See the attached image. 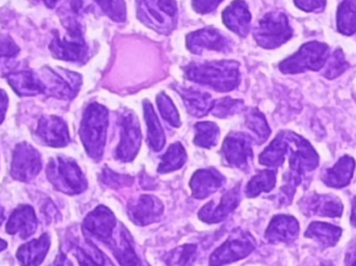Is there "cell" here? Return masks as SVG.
Segmentation results:
<instances>
[{
    "label": "cell",
    "instance_id": "1",
    "mask_svg": "<svg viewBox=\"0 0 356 266\" xmlns=\"http://www.w3.org/2000/svg\"><path fill=\"white\" fill-rule=\"evenodd\" d=\"M240 64L236 60L192 63L184 68L186 78L220 93L232 91L240 83Z\"/></svg>",
    "mask_w": 356,
    "mask_h": 266
},
{
    "label": "cell",
    "instance_id": "2",
    "mask_svg": "<svg viewBox=\"0 0 356 266\" xmlns=\"http://www.w3.org/2000/svg\"><path fill=\"white\" fill-rule=\"evenodd\" d=\"M108 127V110L98 103H91L83 113L79 136L86 152L93 160L104 156Z\"/></svg>",
    "mask_w": 356,
    "mask_h": 266
},
{
    "label": "cell",
    "instance_id": "3",
    "mask_svg": "<svg viewBox=\"0 0 356 266\" xmlns=\"http://www.w3.org/2000/svg\"><path fill=\"white\" fill-rule=\"evenodd\" d=\"M46 173L54 188L69 196L81 194L88 188V181L81 167L70 157L50 159Z\"/></svg>",
    "mask_w": 356,
    "mask_h": 266
},
{
    "label": "cell",
    "instance_id": "4",
    "mask_svg": "<svg viewBox=\"0 0 356 266\" xmlns=\"http://www.w3.org/2000/svg\"><path fill=\"white\" fill-rule=\"evenodd\" d=\"M140 20L160 33L168 35L177 24V4L175 0H137Z\"/></svg>",
    "mask_w": 356,
    "mask_h": 266
},
{
    "label": "cell",
    "instance_id": "5",
    "mask_svg": "<svg viewBox=\"0 0 356 266\" xmlns=\"http://www.w3.org/2000/svg\"><path fill=\"white\" fill-rule=\"evenodd\" d=\"M292 33L286 15L280 12H271L259 20L253 35L261 47L274 49L290 40Z\"/></svg>",
    "mask_w": 356,
    "mask_h": 266
},
{
    "label": "cell",
    "instance_id": "6",
    "mask_svg": "<svg viewBox=\"0 0 356 266\" xmlns=\"http://www.w3.org/2000/svg\"><path fill=\"white\" fill-rule=\"evenodd\" d=\"M50 51L54 58L67 62L79 63L87 56L88 46L83 39L81 26L74 19H69L67 23V33L64 37L54 35L49 45Z\"/></svg>",
    "mask_w": 356,
    "mask_h": 266
},
{
    "label": "cell",
    "instance_id": "7",
    "mask_svg": "<svg viewBox=\"0 0 356 266\" xmlns=\"http://www.w3.org/2000/svg\"><path fill=\"white\" fill-rule=\"evenodd\" d=\"M327 45L319 42L305 44L294 56L280 63V71L284 74H296L307 70L318 71L327 60Z\"/></svg>",
    "mask_w": 356,
    "mask_h": 266
},
{
    "label": "cell",
    "instance_id": "8",
    "mask_svg": "<svg viewBox=\"0 0 356 266\" xmlns=\"http://www.w3.org/2000/svg\"><path fill=\"white\" fill-rule=\"evenodd\" d=\"M255 240L250 233L236 231L211 254L209 266H224L246 258L255 249Z\"/></svg>",
    "mask_w": 356,
    "mask_h": 266
},
{
    "label": "cell",
    "instance_id": "9",
    "mask_svg": "<svg viewBox=\"0 0 356 266\" xmlns=\"http://www.w3.org/2000/svg\"><path fill=\"white\" fill-rule=\"evenodd\" d=\"M42 79L45 83L48 96L63 100H71L79 93L81 85V77L77 73L58 69L44 68Z\"/></svg>",
    "mask_w": 356,
    "mask_h": 266
},
{
    "label": "cell",
    "instance_id": "10",
    "mask_svg": "<svg viewBox=\"0 0 356 266\" xmlns=\"http://www.w3.org/2000/svg\"><path fill=\"white\" fill-rule=\"evenodd\" d=\"M120 144L116 149V158L124 163H131L137 156L141 147L142 134L139 120L131 110L123 113L120 117Z\"/></svg>",
    "mask_w": 356,
    "mask_h": 266
},
{
    "label": "cell",
    "instance_id": "11",
    "mask_svg": "<svg viewBox=\"0 0 356 266\" xmlns=\"http://www.w3.org/2000/svg\"><path fill=\"white\" fill-rule=\"evenodd\" d=\"M42 169L41 154L29 142L17 144L13 155L10 175L21 182H29Z\"/></svg>",
    "mask_w": 356,
    "mask_h": 266
},
{
    "label": "cell",
    "instance_id": "12",
    "mask_svg": "<svg viewBox=\"0 0 356 266\" xmlns=\"http://www.w3.org/2000/svg\"><path fill=\"white\" fill-rule=\"evenodd\" d=\"M221 152L228 165L248 171L253 159L252 140L245 133H229L224 140Z\"/></svg>",
    "mask_w": 356,
    "mask_h": 266
},
{
    "label": "cell",
    "instance_id": "13",
    "mask_svg": "<svg viewBox=\"0 0 356 266\" xmlns=\"http://www.w3.org/2000/svg\"><path fill=\"white\" fill-rule=\"evenodd\" d=\"M118 222L108 207L100 205L86 217L83 224L86 238H93L102 244H108L112 238Z\"/></svg>",
    "mask_w": 356,
    "mask_h": 266
},
{
    "label": "cell",
    "instance_id": "14",
    "mask_svg": "<svg viewBox=\"0 0 356 266\" xmlns=\"http://www.w3.org/2000/svg\"><path fill=\"white\" fill-rule=\"evenodd\" d=\"M186 46L195 54H201L205 50L227 53L232 50V41L218 29L207 27L190 33L186 37Z\"/></svg>",
    "mask_w": 356,
    "mask_h": 266
},
{
    "label": "cell",
    "instance_id": "15",
    "mask_svg": "<svg viewBox=\"0 0 356 266\" xmlns=\"http://www.w3.org/2000/svg\"><path fill=\"white\" fill-rule=\"evenodd\" d=\"M164 213L162 201L152 194H143L127 207V215L134 224L147 226L160 221Z\"/></svg>",
    "mask_w": 356,
    "mask_h": 266
},
{
    "label": "cell",
    "instance_id": "16",
    "mask_svg": "<svg viewBox=\"0 0 356 266\" xmlns=\"http://www.w3.org/2000/svg\"><path fill=\"white\" fill-rule=\"evenodd\" d=\"M35 138L45 146L63 148L70 142L68 126L56 116L43 117L39 121Z\"/></svg>",
    "mask_w": 356,
    "mask_h": 266
},
{
    "label": "cell",
    "instance_id": "17",
    "mask_svg": "<svg viewBox=\"0 0 356 266\" xmlns=\"http://www.w3.org/2000/svg\"><path fill=\"white\" fill-rule=\"evenodd\" d=\"M241 202V184L234 186L229 192L222 196L218 205L213 201L207 203L199 211L198 217L207 224H218L224 221Z\"/></svg>",
    "mask_w": 356,
    "mask_h": 266
},
{
    "label": "cell",
    "instance_id": "18",
    "mask_svg": "<svg viewBox=\"0 0 356 266\" xmlns=\"http://www.w3.org/2000/svg\"><path fill=\"white\" fill-rule=\"evenodd\" d=\"M106 246L110 247L121 266H143L136 253L133 238L122 224L117 225Z\"/></svg>",
    "mask_w": 356,
    "mask_h": 266
},
{
    "label": "cell",
    "instance_id": "19",
    "mask_svg": "<svg viewBox=\"0 0 356 266\" xmlns=\"http://www.w3.org/2000/svg\"><path fill=\"white\" fill-rule=\"evenodd\" d=\"M225 177L213 167L198 169L191 178L190 186L193 197L204 200L225 184Z\"/></svg>",
    "mask_w": 356,
    "mask_h": 266
},
{
    "label": "cell",
    "instance_id": "20",
    "mask_svg": "<svg viewBox=\"0 0 356 266\" xmlns=\"http://www.w3.org/2000/svg\"><path fill=\"white\" fill-rule=\"evenodd\" d=\"M301 207L305 215L321 217H338L343 213L342 202L332 194H312L302 201Z\"/></svg>",
    "mask_w": 356,
    "mask_h": 266
},
{
    "label": "cell",
    "instance_id": "21",
    "mask_svg": "<svg viewBox=\"0 0 356 266\" xmlns=\"http://www.w3.org/2000/svg\"><path fill=\"white\" fill-rule=\"evenodd\" d=\"M38 219L35 210L29 205H20L10 215L6 225V232L10 235L18 234L22 240H27L35 234Z\"/></svg>",
    "mask_w": 356,
    "mask_h": 266
},
{
    "label": "cell",
    "instance_id": "22",
    "mask_svg": "<svg viewBox=\"0 0 356 266\" xmlns=\"http://www.w3.org/2000/svg\"><path fill=\"white\" fill-rule=\"evenodd\" d=\"M224 24L240 37H246L250 31L251 13L244 0H234L222 13Z\"/></svg>",
    "mask_w": 356,
    "mask_h": 266
},
{
    "label": "cell",
    "instance_id": "23",
    "mask_svg": "<svg viewBox=\"0 0 356 266\" xmlns=\"http://www.w3.org/2000/svg\"><path fill=\"white\" fill-rule=\"evenodd\" d=\"M70 251L81 266H115L114 263L96 247L91 238H75L70 242Z\"/></svg>",
    "mask_w": 356,
    "mask_h": 266
},
{
    "label": "cell",
    "instance_id": "24",
    "mask_svg": "<svg viewBox=\"0 0 356 266\" xmlns=\"http://www.w3.org/2000/svg\"><path fill=\"white\" fill-rule=\"evenodd\" d=\"M8 85L14 90L15 93L22 97L35 96L45 93V83L41 75L35 74L33 71H18L13 72L6 76Z\"/></svg>",
    "mask_w": 356,
    "mask_h": 266
},
{
    "label": "cell",
    "instance_id": "25",
    "mask_svg": "<svg viewBox=\"0 0 356 266\" xmlns=\"http://www.w3.org/2000/svg\"><path fill=\"white\" fill-rule=\"evenodd\" d=\"M299 224L295 217L290 215H276L272 219L267 231L266 240L272 244L292 242L299 234Z\"/></svg>",
    "mask_w": 356,
    "mask_h": 266
},
{
    "label": "cell",
    "instance_id": "26",
    "mask_svg": "<svg viewBox=\"0 0 356 266\" xmlns=\"http://www.w3.org/2000/svg\"><path fill=\"white\" fill-rule=\"evenodd\" d=\"M49 248V235L42 234L38 240L22 244L17 251V259L21 266H39L45 259Z\"/></svg>",
    "mask_w": 356,
    "mask_h": 266
},
{
    "label": "cell",
    "instance_id": "27",
    "mask_svg": "<svg viewBox=\"0 0 356 266\" xmlns=\"http://www.w3.org/2000/svg\"><path fill=\"white\" fill-rule=\"evenodd\" d=\"M177 91L181 96L186 110L195 118H202L211 112L215 101L209 93L182 87H177Z\"/></svg>",
    "mask_w": 356,
    "mask_h": 266
},
{
    "label": "cell",
    "instance_id": "28",
    "mask_svg": "<svg viewBox=\"0 0 356 266\" xmlns=\"http://www.w3.org/2000/svg\"><path fill=\"white\" fill-rule=\"evenodd\" d=\"M355 169V161L353 157H342L332 169H326L322 180L330 188H345L350 183Z\"/></svg>",
    "mask_w": 356,
    "mask_h": 266
},
{
    "label": "cell",
    "instance_id": "29",
    "mask_svg": "<svg viewBox=\"0 0 356 266\" xmlns=\"http://www.w3.org/2000/svg\"><path fill=\"white\" fill-rule=\"evenodd\" d=\"M143 106L144 116H145L146 124H147L148 144L154 152H160L166 144L164 129L154 112L152 104L148 100H145Z\"/></svg>",
    "mask_w": 356,
    "mask_h": 266
},
{
    "label": "cell",
    "instance_id": "30",
    "mask_svg": "<svg viewBox=\"0 0 356 266\" xmlns=\"http://www.w3.org/2000/svg\"><path fill=\"white\" fill-rule=\"evenodd\" d=\"M342 235V229L338 226L315 222L305 232V238H313L323 248L336 246Z\"/></svg>",
    "mask_w": 356,
    "mask_h": 266
},
{
    "label": "cell",
    "instance_id": "31",
    "mask_svg": "<svg viewBox=\"0 0 356 266\" xmlns=\"http://www.w3.org/2000/svg\"><path fill=\"white\" fill-rule=\"evenodd\" d=\"M286 154H288V136L286 133H280L259 155V163L268 167H278L284 163V156Z\"/></svg>",
    "mask_w": 356,
    "mask_h": 266
},
{
    "label": "cell",
    "instance_id": "32",
    "mask_svg": "<svg viewBox=\"0 0 356 266\" xmlns=\"http://www.w3.org/2000/svg\"><path fill=\"white\" fill-rule=\"evenodd\" d=\"M276 183V172L273 169H264L253 176L246 186V194L248 198H257L261 192H269L273 190Z\"/></svg>",
    "mask_w": 356,
    "mask_h": 266
},
{
    "label": "cell",
    "instance_id": "33",
    "mask_svg": "<svg viewBox=\"0 0 356 266\" xmlns=\"http://www.w3.org/2000/svg\"><path fill=\"white\" fill-rule=\"evenodd\" d=\"M186 161V152L180 142H175L169 147L162 156V163L159 165L158 172L160 174L171 173L177 171Z\"/></svg>",
    "mask_w": 356,
    "mask_h": 266
},
{
    "label": "cell",
    "instance_id": "34",
    "mask_svg": "<svg viewBox=\"0 0 356 266\" xmlns=\"http://www.w3.org/2000/svg\"><path fill=\"white\" fill-rule=\"evenodd\" d=\"M339 31L344 35L356 33V0H344L338 10Z\"/></svg>",
    "mask_w": 356,
    "mask_h": 266
},
{
    "label": "cell",
    "instance_id": "35",
    "mask_svg": "<svg viewBox=\"0 0 356 266\" xmlns=\"http://www.w3.org/2000/svg\"><path fill=\"white\" fill-rule=\"evenodd\" d=\"M196 135L194 144L201 148L211 149L218 144L220 138V128L213 122H201L195 125Z\"/></svg>",
    "mask_w": 356,
    "mask_h": 266
},
{
    "label": "cell",
    "instance_id": "36",
    "mask_svg": "<svg viewBox=\"0 0 356 266\" xmlns=\"http://www.w3.org/2000/svg\"><path fill=\"white\" fill-rule=\"evenodd\" d=\"M246 125L254 133L255 138L259 140V144L266 142L271 134V129L265 116L257 108H250L247 112Z\"/></svg>",
    "mask_w": 356,
    "mask_h": 266
},
{
    "label": "cell",
    "instance_id": "37",
    "mask_svg": "<svg viewBox=\"0 0 356 266\" xmlns=\"http://www.w3.org/2000/svg\"><path fill=\"white\" fill-rule=\"evenodd\" d=\"M196 258V244H184L169 253L166 263L169 266H192Z\"/></svg>",
    "mask_w": 356,
    "mask_h": 266
},
{
    "label": "cell",
    "instance_id": "38",
    "mask_svg": "<svg viewBox=\"0 0 356 266\" xmlns=\"http://www.w3.org/2000/svg\"><path fill=\"white\" fill-rule=\"evenodd\" d=\"M244 108V102L242 100L232 99V98H224L213 102L211 114L217 118H227L238 114Z\"/></svg>",
    "mask_w": 356,
    "mask_h": 266
},
{
    "label": "cell",
    "instance_id": "39",
    "mask_svg": "<svg viewBox=\"0 0 356 266\" xmlns=\"http://www.w3.org/2000/svg\"><path fill=\"white\" fill-rule=\"evenodd\" d=\"M156 103H158L159 110H160L163 119L171 126L179 127L181 124L179 114H178L177 108L170 97L165 93L159 94L156 97Z\"/></svg>",
    "mask_w": 356,
    "mask_h": 266
},
{
    "label": "cell",
    "instance_id": "40",
    "mask_svg": "<svg viewBox=\"0 0 356 266\" xmlns=\"http://www.w3.org/2000/svg\"><path fill=\"white\" fill-rule=\"evenodd\" d=\"M104 14L108 15L116 22H124L127 20V4L124 0H95Z\"/></svg>",
    "mask_w": 356,
    "mask_h": 266
},
{
    "label": "cell",
    "instance_id": "41",
    "mask_svg": "<svg viewBox=\"0 0 356 266\" xmlns=\"http://www.w3.org/2000/svg\"><path fill=\"white\" fill-rule=\"evenodd\" d=\"M102 181L111 188H121L131 185L134 182V178L131 176L120 175L106 167L102 171Z\"/></svg>",
    "mask_w": 356,
    "mask_h": 266
},
{
    "label": "cell",
    "instance_id": "42",
    "mask_svg": "<svg viewBox=\"0 0 356 266\" xmlns=\"http://www.w3.org/2000/svg\"><path fill=\"white\" fill-rule=\"evenodd\" d=\"M327 68H326L324 75L328 78H336L339 75L342 74L347 68H348V64L345 60L344 56H343L342 51L338 50L334 52V56L330 58L328 62Z\"/></svg>",
    "mask_w": 356,
    "mask_h": 266
},
{
    "label": "cell",
    "instance_id": "43",
    "mask_svg": "<svg viewBox=\"0 0 356 266\" xmlns=\"http://www.w3.org/2000/svg\"><path fill=\"white\" fill-rule=\"evenodd\" d=\"M20 49L12 38L8 35H0V58H15Z\"/></svg>",
    "mask_w": 356,
    "mask_h": 266
},
{
    "label": "cell",
    "instance_id": "44",
    "mask_svg": "<svg viewBox=\"0 0 356 266\" xmlns=\"http://www.w3.org/2000/svg\"><path fill=\"white\" fill-rule=\"evenodd\" d=\"M223 0H193V8L199 14H209L218 8Z\"/></svg>",
    "mask_w": 356,
    "mask_h": 266
},
{
    "label": "cell",
    "instance_id": "45",
    "mask_svg": "<svg viewBox=\"0 0 356 266\" xmlns=\"http://www.w3.org/2000/svg\"><path fill=\"white\" fill-rule=\"evenodd\" d=\"M294 1L298 8L307 12H315L318 8H323L325 6V0H294Z\"/></svg>",
    "mask_w": 356,
    "mask_h": 266
},
{
    "label": "cell",
    "instance_id": "46",
    "mask_svg": "<svg viewBox=\"0 0 356 266\" xmlns=\"http://www.w3.org/2000/svg\"><path fill=\"white\" fill-rule=\"evenodd\" d=\"M8 97L3 90H0V124L3 122L6 117V110H8Z\"/></svg>",
    "mask_w": 356,
    "mask_h": 266
},
{
    "label": "cell",
    "instance_id": "47",
    "mask_svg": "<svg viewBox=\"0 0 356 266\" xmlns=\"http://www.w3.org/2000/svg\"><path fill=\"white\" fill-rule=\"evenodd\" d=\"M44 213H45V217H47L48 222L58 221V209L56 208L51 202H48L47 204L44 206Z\"/></svg>",
    "mask_w": 356,
    "mask_h": 266
},
{
    "label": "cell",
    "instance_id": "48",
    "mask_svg": "<svg viewBox=\"0 0 356 266\" xmlns=\"http://www.w3.org/2000/svg\"><path fill=\"white\" fill-rule=\"evenodd\" d=\"M345 263H346V266H356V242H353L350 248L348 249Z\"/></svg>",
    "mask_w": 356,
    "mask_h": 266
},
{
    "label": "cell",
    "instance_id": "49",
    "mask_svg": "<svg viewBox=\"0 0 356 266\" xmlns=\"http://www.w3.org/2000/svg\"><path fill=\"white\" fill-rule=\"evenodd\" d=\"M50 266H74L73 263L67 258L66 255L63 252H60V254L56 256V260L52 263Z\"/></svg>",
    "mask_w": 356,
    "mask_h": 266
},
{
    "label": "cell",
    "instance_id": "50",
    "mask_svg": "<svg viewBox=\"0 0 356 266\" xmlns=\"http://www.w3.org/2000/svg\"><path fill=\"white\" fill-rule=\"evenodd\" d=\"M351 223L356 227V197L353 202V215H351Z\"/></svg>",
    "mask_w": 356,
    "mask_h": 266
},
{
    "label": "cell",
    "instance_id": "51",
    "mask_svg": "<svg viewBox=\"0 0 356 266\" xmlns=\"http://www.w3.org/2000/svg\"><path fill=\"white\" fill-rule=\"evenodd\" d=\"M42 1L45 3V6H47V8H54L60 0H42Z\"/></svg>",
    "mask_w": 356,
    "mask_h": 266
},
{
    "label": "cell",
    "instance_id": "52",
    "mask_svg": "<svg viewBox=\"0 0 356 266\" xmlns=\"http://www.w3.org/2000/svg\"><path fill=\"white\" fill-rule=\"evenodd\" d=\"M6 247H8V244H6V242H4L3 240H1V238H0V252H1V251H3L4 249L6 248Z\"/></svg>",
    "mask_w": 356,
    "mask_h": 266
},
{
    "label": "cell",
    "instance_id": "53",
    "mask_svg": "<svg viewBox=\"0 0 356 266\" xmlns=\"http://www.w3.org/2000/svg\"><path fill=\"white\" fill-rule=\"evenodd\" d=\"M4 219H6V217H4L3 209L0 207V226H1V224L3 223Z\"/></svg>",
    "mask_w": 356,
    "mask_h": 266
},
{
    "label": "cell",
    "instance_id": "54",
    "mask_svg": "<svg viewBox=\"0 0 356 266\" xmlns=\"http://www.w3.org/2000/svg\"><path fill=\"white\" fill-rule=\"evenodd\" d=\"M320 266H334V265L330 261H325V263H322Z\"/></svg>",
    "mask_w": 356,
    "mask_h": 266
}]
</instances>
